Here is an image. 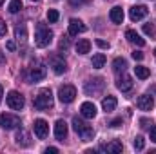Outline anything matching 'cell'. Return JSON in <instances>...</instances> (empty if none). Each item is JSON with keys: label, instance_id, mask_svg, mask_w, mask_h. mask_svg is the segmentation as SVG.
<instances>
[{"label": "cell", "instance_id": "obj_1", "mask_svg": "<svg viewBox=\"0 0 156 154\" xmlns=\"http://www.w3.org/2000/svg\"><path fill=\"white\" fill-rule=\"evenodd\" d=\"M73 129L76 131V134L82 138V142H91V140L94 138V131H93V127L87 125V123H85L82 118H78V116L73 118Z\"/></svg>", "mask_w": 156, "mask_h": 154}, {"label": "cell", "instance_id": "obj_2", "mask_svg": "<svg viewBox=\"0 0 156 154\" xmlns=\"http://www.w3.org/2000/svg\"><path fill=\"white\" fill-rule=\"evenodd\" d=\"M51 42H53V31L45 24L40 22L38 26H37V33H35V44H37V47H47Z\"/></svg>", "mask_w": 156, "mask_h": 154}, {"label": "cell", "instance_id": "obj_3", "mask_svg": "<svg viewBox=\"0 0 156 154\" xmlns=\"http://www.w3.org/2000/svg\"><path fill=\"white\" fill-rule=\"evenodd\" d=\"M35 109H38V111H47V109H51L53 107V93L49 91V89H42L38 94L35 96Z\"/></svg>", "mask_w": 156, "mask_h": 154}, {"label": "cell", "instance_id": "obj_4", "mask_svg": "<svg viewBox=\"0 0 156 154\" xmlns=\"http://www.w3.org/2000/svg\"><path fill=\"white\" fill-rule=\"evenodd\" d=\"M22 125L20 118L15 114H9V113H4L0 114V127L5 129V131H13V129H18Z\"/></svg>", "mask_w": 156, "mask_h": 154}, {"label": "cell", "instance_id": "obj_5", "mask_svg": "<svg viewBox=\"0 0 156 154\" xmlns=\"http://www.w3.org/2000/svg\"><path fill=\"white\" fill-rule=\"evenodd\" d=\"M83 91H85L87 96H96V94H100V93L104 91V80H102V78H93V80L85 82Z\"/></svg>", "mask_w": 156, "mask_h": 154}, {"label": "cell", "instance_id": "obj_6", "mask_svg": "<svg viewBox=\"0 0 156 154\" xmlns=\"http://www.w3.org/2000/svg\"><path fill=\"white\" fill-rule=\"evenodd\" d=\"M7 105L13 111H22L24 105H26V100H24V96L18 91H9L7 93Z\"/></svg>", "mask_w": 156, "mask_h": 154}, {"label": "cell", "instance_id": "obj_7", "mask_svg": "<svg viewBox=\"0 0 156 154\" xmlns=\"http://www.w3.org/2000/svg\"><path fill=\"white\" fill-rule=\"evenodd\" d=\"M58 98L62 103H71L75 98H76V89L73 85H64L58 89Z\"/></svg>", "mask_w": 156, "mask_h": 154}, {"label": "cell", "instance_id": "obj_8", "mask_svg": "<svg viewBox=\"0 0 156 154\" xmlns=\"http://www.w3.org/2000/svg\"><path fill=\"white\" fill-rule=\"evenodd\" d=\"M44 78H45V67H42V65H38V67H31L29 73L26 75L27 83H37V82L44 80Z\"/></svg>", "mask_w": 156, "mask_h": 154}, {"label": "cell", "instance_id": "obj_9", "mask_svg": "<svg viewBox=\"0 0 156 154\" xmlns=\"http://www.w3.org/2000/svg\"><path fill=\"white\" fill-rule=\"evenodd\" d=\"M49 62H51V67H53V71H55L56 75H64V73L67 71V64H66V60H64L62 56L53 54V56L49 58Z\"/></svg>", "mask_w": 156, "mask_h": 154}, {"label": "cell", "instance_id": "obj_10", "mask_svg": "<svg viewBox=\"0 0 156 154\" xmlns=\"http://www.w3.org/2000/svg\"><path fill=\"white\" fill-rule=\"evenodd\" d=\"M33 129H35V134H37L38 140H44V138L49 134V125H47L45 120H35Z\"/></svg>", "mask_w": 156, "mask_h": 154}, {"label": "cell", "instance_id": "obj_11", "mask_svg": "<svg viewBox=\"0 0 156 154\" xmlns=\"http://www.w3.org/2000/svg\"><path fill=\"white\" fill-rule=\"evenodd\" d=\"M147 13H149V9H147L145 5H133V7L129 9V16H131L133 22H138V20L145 18Z\"/></svg>", "mask_w": 156, "mask_h": 154}, {"label": "cell", "instance_id": "obj_12", "mask_svg": "<svg viewBox=\"0 0 156 154\" xmlns=\"http://www.w3.org/2000/svg\"><path fill=\"white\" fill-rule=\"evenodd\" d=\"M136 105H138L140 111H151L153 105H154V100H153V96H149V94H142V96L138 98Z\"/></svg>", "mask_w": 156, "mask_h": 154}, {"label": "cell", "instance_id": "obj_13", "mask_svg": "<svg viewBox=\"0 0 156 154\" xmlns=\"http://www.w3.org/2000/svg\"><path fill=\"white\" fill-rule=\"evenodd\" d=\"M55 136H56V140H60V142H64V140L67 138V123H66L64 120H58V121L55 123Z\"/></svg>", "mask_w": 156, "mask_h": 154}, {"label": "cell", "instance_id": "obj_14", "mask_svg": "<svg viewBox=\"0 0 156 154\" xmlns=\"http://www.w3.org/2000/svg\"><path fill=\"white\" fill-rule=\"evenodd\" d=\"M116 87L122 91V93H127V91H131L133 89V78L129 76V75H122V76L118 78V82H116Z\"/></svg>", "mask_w": 156, "mask_h": 154}, {"label": "cell", "instance_id": "obj_15", "mask_svg": "<svg viewBox=\"0 0 156 154\" xmlns=\"http://www.w3.org/2000/svg\"><path fill=\"white\" fill-rule=\"evenodd\" d=\"M80 114L83 116V118H94L96 116V107H94V103H91V102H83L82 105H80Z\"/></svg>", "mask_w": 156, "mask_h": 154}, {"label": "cell", "instance_id": "obj_16", "mask_svg": "<svg viewBox=\"0 0 156 154\" xmlns=\"http://www.w3.org/2000/svg\"><path fill=\"white\" fill-rule=\"evenodd\" d=\"M83 31H85V26H83L82 20H78V18L69 20V35L71 37H76L78 33H83Z\"/></svg>", "mask_w": 156, "mask_h": 154}, {"label": "cell", "instance_id": "obj_17", "mask_svg": "<svg viewBox=\"0 0 156 154\" xmlns=\"http://www.w3.org/2000/svg\"><path fill=\"white\" fill-rule=\"evenodd\" d=\"M125 38L129 40L131 44H134V45H138V47H142V45H145V40L142 38L134 29H127L125 31Z\"/></svg>", "mask_w": 156, "mask_h": 154}, {"label": "cell", "instance_id": "obj_18", "mask_svg": "<svg viewBox=\"0 0 156 154\" xmlns=\"http://www.w3.org/2000/svg\"><path fill=\"white\" fill-rule=\"evenodd\" d=\"M16 143L20 145V147H29L31 145V136H29V132L27 131H24V129H20L18 132H16Z\"/></svg>", "mask_w": 156, "mask_h": 154}, {"label": "cell", "instance_id": "obj_19", "mask_svg": "<svg viewBox=\"0 0 156 154\" xmlns=\"http://www.w3.org/2000/svg\"><path fill=\"white\" fill-rule=\"evenodd\" d=\"M102 109H104L105 113L115 111V109H116V98H115V96H111V94H107V96L102 100Z\"/></svg>", "mask_w": 156, "mask_h": 154}, {"label": "cell", "instance_id": "obj_20", "mask_svg": "<svg viewBox=\"0 0 156 154\" xmlns=\"http://www.w3.org/2000/svg\"><path fill=\"white\" fill-rule=\"evenodd\" d=\"M109 18L113 24H122L123 22V9L122 7H113L109 13Z\"/></svg>", "mask_w": 156, "mask_h": 154}, {"label": "cell", "instance_id": "obj_21", "mask_svg": "<svg viewBox=\"0 0 156 154\" xmlns=\"http://www.w3.org/2000/svg\"><path fill=\"white\" fill-rule=\"evenodd\" d=\"M102 151H105V152H113V154H118L123 151V145L120 143V142H111V143H107V145H104L102 147Z\"/></svg>", "mask_w": 156, "mask_h": 154}, {"label": "cell", "instance_id": "obj_22", "mask_svg": "<svg viewBox=\"0 0 156 154\" xmlns=\"http://www.w3.org/2000/svg\"><path fill=\"white\" fill-rule=\"evenodd\" d=\"M89 51H91V42L85 40V38L78 40V44H76V53L78 54H87Z\"/></svg>", "mask_w": 156, "mask_h": 154}, {"label": "cell", "instance_id": "obj_23", "mask_svg": "<svg viewBox=\"0 0 156 154\" xmlns=\"http://www.w3.org/2000/svg\"><path fill=\"white\" fill-rule=\"evenodd\" d=\"M91 65H93L94 69H102V67L105 65V54H104V53L94 54V56H93V60H91Z\"/></svg>", "mask_w": 156, "mask_h": 154}, {"label": "cell", "instance_id": "obj_24", "mask_svg": "<svg viewBox=\"0 0 156 154\" xmlns=\"http://www.w3.org/2000/svg\"><path fill=\"white\" fill-rule=\"evenodd\" d=\"M15 37H16L18 42L26 44V40H27V31H26V26H24V24H20V26L15 27Z\"/></svg>", "mask_w": 156, "mask_h": 154}, {"label": "cell", "instance_id": "obj_25", "mask_svg": "<svg viewBox=\"0 0 156 154\" xmlns=\"http://www.w3.org/2000/svg\"><path fill=\"white\" fill-rule=\"evenodd\" d=\"M125 69H127V62H125L123 58H115V62H113V71H115V73H125Z\"/></svg>", "mask_w": 156, "mask_h": 154}, {"label": "cell", "instance_id": "obj_26", "mask_svg": "<svg viewBox=\"0 0 156 154\" xmlns=\"http://www.w3.org/2000/svg\"><path fill=\"white\" fill-rule=\"evenodd\" d=\"M134 73H136V76L140 78V80H147L149 75H151V71L147 67H144V65H136L134 67Z\"/></svg>", "mask_w": 156, "mask_h": 154}, {"label": "cell", "instance_id": "obj_27", "mask_svg": "<svg viewBox=\"0 0 156 154\" xmlns=\"http://www.w3.org/2000/svg\"><path fill=\"white\" fill-rule=\"evenodd\" d=\"M22 7H24V5H22L20 0H11V4H9V13H18Z\"/></svg>", "mask_w": 156, "mask_h": 154}, {"label": "cell", "instance_id": "obj_28", "mask_svg": "<svg viewBox=\"0 0 156 154\" xmlns=\"http://www.w3.org/2000/svg\"><path fill=\"white\" fill-rule=\"evenodd\" d=\"M133 145H134V149H136V151H142V149L145 147V140H144L142 136H136V138H134V142H133Z\"/></svg>", "mask_w": 156, "mask_h": 154}, {"label": "cell", "instance_id": "obj_29", "mask_svg": "<svg viewBox=\"0 0 156 154\" xmlns=\"http://www.w3.org/2000/svg\"><path fill=\"white\" fill-rule=\"evenodd\" d=\"M58 16H60V15H58L56 9H49V11H47V20H49L51 24H55V22L58 20Z\"/></svg>", "mask_w": 156, "mask_h": 154}, {"label": "cell", "instance_id": "obj_30", "mask_svg": "<svg viewBox=\"0 0 156 154\" xmlns=\"http://www.w3.org/2000/svg\"><path fill=\"white\" fill-rule=\"evenodd\" d=\"M144 33L149 35V37H154V26L153 24H145L144 26Z\"/></svg>", "mask_w": 156, "mask_h": 154}, {"label": "cell", "instance_id": "obj_31", "mask_svg": "<svg viewBox=\"0 0 156 154\" xmlns=\"http://www.w3.org/2000/svg\"><path fill=\"white\" fill-rule=\"evenodd\" d=\"M5 33H7V26H5V22L0 18V38L5 37Z\"/></svg>", "mask_w": 156, "mask_h": 154}, {"label": "cell", "instance_id": "obj_32", "mask_svg": "<svg viewBox=\"0 0 156 154\" xmlns=\"http://www.w3.org/2000/svg\"><path fill=\"white\" fill-rule=\"evenodd\" d=\"M58 47H60V49H64V51H66V49H67V47H69V38H66V37H64V38L60 40V44H58Z\"/></svg>", "mask_w": 156, "mask_h": 154}, {"label": "cell", "instance_id": "obj_33", "mask_svg": "<svg viewBox=\"0 0 156 154\" xmlns=\"http://www.w3.org/2000/svg\"><path fill=\"white\" fill-rule=\"evenodd\" d=\"M89 0H69V4L71 5H75V7H80V5H83V4H87Z\"/></svg>", "mask_w": 156, "mask_h": 154}, {"label": "cell", "instance_id": "obj_34", "mask_svg": "<svg viewBox=\"0 0 156 154\" xmlns=\"http://www.w3.org/2000/svg\"><path fill=\"white\" fill-rule=\"evenodd\" d=\"M96 45L102 49H109V42H105V40H96Z\"/></svg>", "mask_w": 156, "mask_h": 154}, {"label": "cell", "instance_id": "obj_35", "mask_svg": "<svg viewBox=\"0 0 156 154\" xmlns=\"http://www.w3.org/2000/svg\"><path fill=\"white\" fill-rule=\"evenodd\" d=\"M133 58H134V60H144V53H142V51H134V53H133Z\"/></svg>", "mask_w": 156, "mask_h": 154}, {"label": "cell", "instance_id": "obj_36", "mask_svg": "<svg viewBox=\"0 0 156 154\" xmlns=\"http://www.w3.org/2000/svg\"><path fill=\"white\" fill-rule=\"evenodd\" d=\"M109 125H111L113 129H116V127H120V125H122V120H120V118H116V120H113Z\"/></svg>", "mask_w": 156, "mask_h": 154}, {"label": "cell", "instance_id": "obj_37", "mask_svg": "<svg viewBox=\"0 0 156 154\" xmlns=\"http://www.w3.org/2000/svg\"><path fill=\"white\" fill-rule=\"evenodd\" d=\"M151 142H154L156 143V125L154 127H151Z\"/></svg>", "mask_w": 156, "mask_h": 154}, {"label": "cell", "instance_id": "obj_38", "mask_svg": "<svg viewBox=\"0 0 156 154\" xmlns=\"http://www.w3.org/2000/svg\"><path fill=\"white\" fill-rule=\"evenodd\" d=\"M5 47H7L9 51H15V47H16V45H15V42H13V40H9V42L5 44Z\"/></svg>", "mask_w": 156, "mask_h": 154}, {"label": "cell", "instance_id": "obj_39", "mask_svg": "<svg viewBox=\"0 0 156 154\" xmlns=\"http://www.w3.org/2000/svg\"><path fill=\"white\" fill-rule=\"evenodd\" d=\"M56 152H58L56 147H47V149H45V154H56Z\"/></svg>", "mask_w": 156, "mask_h": 154}, {"label": "cell", "instance_id": "obj_40", "mask_svg": "<svg viewBox=\"0 0 156 154\" xmlns=\"http://www.w3.org/2000/svg\"><path fill=\"white\" fill-rule=\"evenodd\" d=\"M140 123H142V125H140V127H147V125H149V123H151V121H149V120H145V118H144V120H140Z\"/></svg>", "mask_w": 156, "mask_h": 154}, {"label": "cell", "instance_id": "obj_41", "mask_svg": "<svg viewBox=\"0 0 156 154\" xmlns=\"http://www.w3.org/2000/svg\"><path fill=\"white\" fill-rule=\"evenodd\" d=\"M0 64H5V58H4V54H2V51H0Z\"/></svg>", "mask_w": 156, "mask_h": 154}, {"label": "cell", "instance_id": "obj_42", "mask_svg": "<svg viewBox=\"0 0 156 154\" xmlns=\"http://www.w3.org/2000/svg\"><path fill=\"white\" fill-rule=\"evenodd\" d=\"M2 96H4V89H2V85H0V102H2Z\"/></svg>", "mask_w": 156, "mask_h": 154}, {"label": "cell", "instance_id": "obj_43", "mask_svg": "<svg viewBox=\"0 0 156 154\" xmlns=\"http://www.w3.org/2000/svg\"><path fill=\"white\" fill-rule=\"evenodd\" d=\"M2 4H4V0H0V5H2Z\"/></svg>", "mask_w": 156, "mask_h": 154}, {"label": "cell", "instance_id": "obj_44", "mask_svg": "<svg viewBox=\"0 0 156 154\" xmlns=\"http://www.w3.org/2000/svg\"><path fill=\"white\" fill-rule=\"evenodd\" d=\"M154 54H156V49H154Z\"/></svg>", "mask_w": 156, "mask_h": 154}, {"label": "cell", "instance_id": "obj_45", "mask_svg": "<svg viewBox=\"0 0 156 154\" xmlns=\"http://www.w3.org/2000/svg\"><path fill=\"white\" fill-rule=\"evenodd\" d=\"M35 2H37V0H35Z\"/></svg>", "mask_w": 156, "mask_h": 154}]
</instances>
